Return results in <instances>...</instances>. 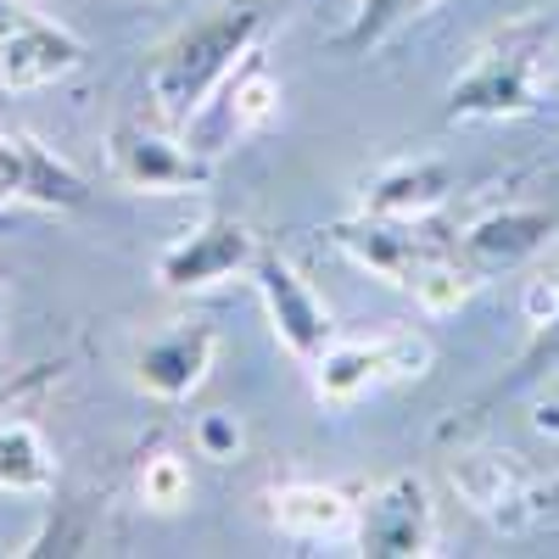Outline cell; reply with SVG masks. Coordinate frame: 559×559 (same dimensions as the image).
I'll return each mask as SVG.
<instances>
[{"instance_id": "cell-1", "label": "cell", "mask_w": 559, "mask_h": 559, "mask_svg": "<svg viewBox=\"0 0 559 559\" xmlns=\"http://www.w3.org/2000/svg\"><path fill=\"white\" fill-rule=\"evenodd\" d=\"M263 39V12L258 7H218L207 17H197L185 34H174L157 62H152V112L163 129H185L213 90H224V79L236 73Z\"/></svg>"}, {"instance_id": "cell-2", "label": "cell", "mask_w": 559, "mask_h": 559, "mask_svg": "<svg viewBox=\"0 0 559 559\" xmlns=\"http://www.w3.org/2000/svg\"><path fill=\"white\" fill-rule=\"evenodd\" d=\"M331 241L364 263L376 269L381 280H392V286L403 292H419V280H426L431 269L453 263V241L437 236L431 218H381V213H358V218H342L331 229Z\"/></svg>"}, {"instance_id": "cell-3", "label": "cell", "mask_w": 559, "mask_h": 559, "mask_svg": "<svg viewBox=\"0 0 559 559\" xmlns=\"http://www.w3.org/2000/svg\"><path fill=\"white\" fill-rule=\"evenodd\" d=\"M252 286H258V297H263V308H269V324H274V336L286 342L302 364H313L324 347L336 342V324H331V308H324L319 297H313V286L297 274V263L292 258H280L274 247H258V258H252Z\"/></svg>"}, {"instance_id": "cell-4", "label": "cell", "mask_w": 559, "mask_h": 559, "mask_svg": "<svg viewBox=\"0 0 559 559\" xmlns=\"http://www.w3.org/2000/svg\"><path fill=\"white\" fill-rule=\"evenodd\" d=\"M112 174L129 185V191H146V197H174V191H197L213 174V157H202L191 140H174L163 129L146 123H118L112 129Z\"/></svg>"}, {"instance_id": "cell-5", "label": "cell", "mask_w": 559, "mask_h": 559, "mask_svg": "<svg viewBox=\"0 0 559 559\" xmlns=\"http://www.w3.org/2000/svg\"><path fill=\"white\" fill-rule=\"evenodd\" d=\"M84 62V45L28 12L23 0H0V90H39L57 84Z\"/></svg>"}, {"instance_id": "cell-6", "label": "cell", "mask_w": 559, "mask_h": 559, "mask_svg": "<svg viewBox=\"0 0 559 559\" xmlns=\"http://www.w3.org/2000/svg\"><path fill=\"white\" fill-rule=\"evenodd\" d=\"M431 492L419 476H392L358 509V554L369 559H419L431 554Z\"/></svg>"}, {"instance_id": "cell-7", "label": "cell", "mask_w": 559, "mask_h": 559, "mask_svg": "<svg viewBox=\"0 0 559 559\" xmlns=\"http://www.w3.org/2000/svg\"><path fill=\"white\" fill-rule=\"evenodd\" d=\"M252 258H258V236H252V229L241 218H229V213H213L185 241H174L157 258V280L168 292H202V286H218V280L247 274Z\"/></svg>"}, {"instance_id": "cell-8", "label": "cell", "mask_w": 559, "mask_h": 559, "mask_svg": "<svg viewBox=\"0 0 559 559\" xmlns=\"http://www.w3.org/2000/svg\"><path fill=\"white\" fill-rule=\"evenodd\" d=\"M90 185L39 146L34 134H12L0 129V213L12 207H84Z\"/></svg>"}, {"instance_id": "cell-9", "label": "cell", "mask_w": 559, "mask_h": 559, "mask_svg": "<svg viewBox=\"0 0 559 559\" xmlns=\"http://www.w3.org/2000/svg\"><path fill=\"white\" fill-rule=\"evenodd\" d=\"M554 236V218L548 213H532V207H509V213H492L481 224H471L464 236H453V263L459 274L481 286L492 274H509L521 269L532 252H543Z\"/></svg>"}, {"instance_id": "cell-10", "label": "cell", "mask_w": 559, "mask_h": 559, "mask_svg": "<svg viewBox=\"0 0 559 559\" xmlns=\"http://www.w3.org/2000/svg\"><path fill=\"white\" fill-rule=\"evenodd\" d=\"M213 353H218L213 324L185 319V324H174V331H163V336H152L146 347H140L134 381H140V392H152L163 403H179V397H191L207 381Z\"/></svg>"}, {"instance_id": "cell-11", "label": "cell", "mask_w": 559, "mask_h": 559, "mask_svg": "<svg viewBox=\"0 0 559 559\" xmlns=\"http://www.w3.org/2000/svg\"><path fill=\"white\" fill-rule=\"evenodd\" d=\"M509 112H532V51H521V45L487 51L448 90V118H509Z\"/></svg>"}, {"instance_id": "cell-12", "label": "cell", "mask_w": 559, "mask_h": 559, "mask_svg": "<svg viewBox=\"0 0 559 559\" xmlns=\"http://www.w3.org/2000/svg\"><path fill=\"white\" fill-rule=\"evenodd\" d=\"M414 364H426V347H419V342H376V347H342V342H331L313 358V392L324 403H347V397H358L364 386H376L386 376H408ZM414 376H419V369H414Z\"/></svg>"}, {"instance_id": "cell-13", "label": "cell", "mask_w": 559, "mask_h": 559, "mask_svg": "<svg viewBox=\"0 0 559 559\" xmlns=\"http://www.w3.org/2000/svg\"><path fill=\"white\" fill-rule=\"evenodd\" d=\"M453 191V174L442 163H403L386 168L364 197V213H381V218H431Z\"/></svg>"}, {"instance_id": "cell-14", "label": "cell", "mask_w": 559, "mask_h": 559, "mask_svg": "<svg viewBox=\"0 0 559 559\" xmlns=\"http://www.w3.org/2000/svg\"><path fill=\"white\" fill-rule=\"evenodd\" d=\"M274 521L297 537H324L353 526V503L336 487H280L274 492Z\"/></svg>"}, {"instance_id": "cell-15", "label": "cell", "mask_w": 559, "mask_h": 559, "mask_svg": "<svg viewBox=\"0 0 559 559\" xmlns=\"http://www.w3.org/2000/svg\"><path fill=\"white\" fill-rule=\"evenodd\" d=\"M57 476L51 448L39 442V431L28 419H7L0 426V487L7 492H45Z\"/></svg>"}, {"instance_id": "cell-16", "label": "cell", "mask_w": 559, "mask_h": 559, "mask_svg": "<svg viewBox=\"0 0 559 559\" xmlns=\"http://www.w3.org/2000/svg\"><path fill=\"white\" fill-rule=\"evenodd\" d=\"M554 369H559V313L554 319H543L537 324V336H532V347L515 358V369H509V376L487 392V397H476L471 403V414H464V419H487L498 403H509V397H521L526 386H537L543 376H554Z\"/></svg>"}, {"instance_id": "cell-17", "label": "cell", "mask_w": 559, "mask_h": 559, "mask_svg": "<svg viewBox=\"0 0 559 559\" xmlns=\"http://www.w3.org/2000/svg\"><path fill=\"white\" fill-rule=\"evenodd\" d=\"M431 7H437V0H358V12H353V23H347V34L336 45L353 51V57H364V51H376L386 34H397L408 17L431 12Z\"/></svg>"}, {"instance_id": "cell-18", "label": "cell", "mask_w": 559, "mask_h": 559, "mask_svg": "<svg viewBox=\"0 0 559 559\" xmlns=\"http://www.w3.org/2000/svg\"><path fill=\"white\" fill-rule=\"evenodd\" d=\"M185 492H191V471H185L179 459H152L146 471H140V498L152 509H179Z\"/></svg>"}, {"instance_id": "cell-19", "label": "cell", "mask_w": 559, "mask_h": 559, "mask_svg": "<svg viewBox=\"0 0 559 559\" xmlns=\"http://www.w3.org/2000/svg\"><path fill=\"white\" fill-rule=\"evenodd\" d=\"M202 448H207V459H236V448H241V431L229 426L224 414H213L207 426H202Z\"/></svg>"}, {"instance_id": "cell-20", "label": "cell", "mask_w": 559, "mask_h": 559, "mask_svg": "<svg viewBox=\"0 0 559 559\" xmlns=\"http://www.w3.org/2000/svg\"><path fill=\"white\" fill-rule=\"evenodd\" d=\"M526 503H532V521H559V476L548 487H537Z\"/></svg>"}, {"instance_id": "cell-21", "label": "cell", "mask_w": 559, "mask_h": 559, "mask_svg": "<svg viewBox=\"0 0 559 559\" xmlns=\"http://www.w3.org/2000/svg\"><path fill=\"white\" fill-rule=\"evenodd\" d=\"M0 336H7V324H0Z\"/></svg>"}, {"instance_id": "cell-22", "label": "cell", "mask_w": 559, "mask_h": 559, "mask_svg": "<svg viewBox=\"0 0 559 559\" xmlns=\"http://www.w3.org/2000/svg\"><path fill=\"white\" fill-rule=\"evenodd\" d=\"M0 218H7V213H0Z\"/></svg>"}]
</instances>
